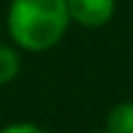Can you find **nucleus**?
I'll use <instances>...</instances> for the list:
<instances>
[{"instance_id":"6","label":"nucleus","mask_w":133,"mask_h":133,"mask_svg":"<svg viewBox=\"0 0 133 133\" xmlns=\"http://www.w3.org/2000/svg\"><path fill=\"white\" fill-rule=\"evenodd\" d=\"M89 133H109V131H106V128H104V131H89Z\"/></svg>"},{"instance_id":"1","label":"nucleus","mask_w":133,"mask_h":133,"mask_svg":"<svg viewBox=\"0 0 133 133\" xmlns=\"http://www.w3.org/2000/svg\"><path fill=\"white\" fill-rule=\"evenodd\" d=\"M71 25L66 0H12L8 32L25 52H47L64 39Z\"/></svg>"},{"instance_id":"2","label":"nucleus","mask_w":133,"mask_h":133,"mask_svg":"<svg viewBox=\"0 0 133 133\" xmlns=\"http://www.w3.org/2000/svg\"><path fill=\"white\" fill-rule=\"evenodd\" d=\"M66 10L81 27H104L116 12V0H66Z\"/></svg>"},{"instance_id":"5","label":"nucleus","mask_w":133,"mask_h":133,"mask_svg":"<svg viewBox=\"0 0 133 133\" xmlns=\"http://www.w3.org/2000/svg\"><path fill=\"white\" fill-rule=\"evenodd\" d=\"M0 133H49V131H44L37 123H10V126H3Z\"/></svg>"},{"instance_id":"7","label":"nucleus","mask_w":133,"mask_h":133,"mask_svg":"<svg viewBox=\"0 0 133 133\" xmlns=\"http://www.w3.org/2000/svg\"><path fill=\"white\" fill-rule=\"evenodd\" d=\"M0 32H3V20H0Z\"/></svg>"},{"instance_id":"4","label":"nucleus","mask_w":133,"mask_h":133,"mask_svg":"<svg viewBox=\"0 0 133 133\" xmlns=\"http://www.w3.org/2000/svg\"><path fill=\"white\" fill-rule=\"evenodd\" d=\"M20 69H22V57L15 47L0 44V86L10 84L17 79Z\"/></svg>"},{"instance_id":"3","label":"nucleus","mask_w":133,"mask_h":133,"mask_svg":"<svg viewBox=\"0 0 133 133\" xmlns=\"http://www.w3.org/2000/svg\"><path fill=\"white\" fill-rule=\"evenodd\" d=\"M109 133H133V101H121L106 116Z\"/></svg>"}]
</instances>
